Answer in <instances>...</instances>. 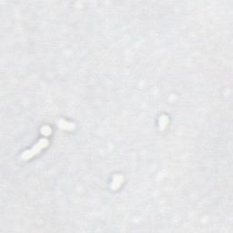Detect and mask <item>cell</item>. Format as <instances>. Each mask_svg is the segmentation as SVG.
I'll return each mask as SVG.
<instances>
[{"instance_id":"obj_2","label":"cell","mask_w":233,"mask_h":233,"mask_svg":"<svg viewBox=\"0 0 233 233\" xmlns=\"http://www.w3.org/2000/svg\"><path fill=\"white\" fill-rule=\"evenodd\" d=\"M122 180H123V178L120 175L116 176L115 178H114L113 183H112V188L113 189H118L119 186H120L121 182H122Z\"/></svg>"},{"instance_id":"obj_5","label":"cell","mask_w":233,"mask_h":233,"mask_svg":"<svg viewBox=\"0 0 233 233\" xmlns=\"http://www.w3.org/2000/svg\"><path fill=\"white\" fill-rule=\"evenodd\" d=\"M42 133H43L44 135H49L51 133V128L49 127H44L43 128H42Z\"/></svg>"},{"instance_id":"obj_3","label":"cell","mask_w":233,"mask_h":233,"mask_svg":"<svg viewBox=\"0 0 233 233\" xmlns=\"http://www.w3.org/2000/svg\"><path fill=\"white\" fill-rule=\"evenodd\" d=\"M58 125L61 128H64V129H71V128H74V125L73 124L68 123V122H66V121H64V120H60L59 122H58Z\"/></svg>"},{"instance_id":"obj_4","label":"cell","mask_w":233,"mask_h":233,"mask_svg":"<svg viewBox=\"0 0 233 233\" xmlns=\"http://www.w3.org/2000/svg\"><path fill=\"white\" fill-rule=\"evenodd\" d=\"M167 122H169V119H167V118L166 116H162L160 119V126H161V128L163 129L165 127H166V125L167 124Z\"/></svg>"},{"instance_id":"obj_1","label":"cell","mask_w":233,"mask_h":233,"mask_svg":"<svg viewBox=\"0 0 233 233\" xmlns=\"http://www.w3.org/2000/svg\"><path fill=\"white\" fill-rule=\"evenodd\" d=\"M48 145V139H46V138H43V139H41V140L38 143V144H36V145L31 148L30 150H27V151H25L23 154L21 155V158L23 160H29V158H31L33 156H35L36 154H38V153H39L43 148H46Z\"/></svg>"}]
</instances>
